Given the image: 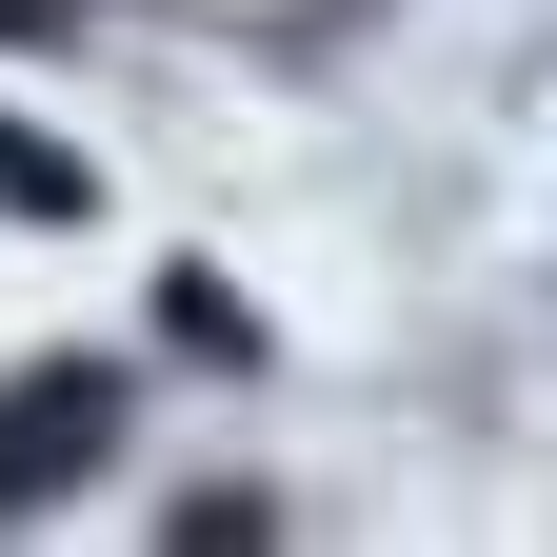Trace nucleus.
<instances>
[{"instance_id": "nucleus-1", "label": "nucleus", "mask_w": 557, "mask_h": 557, "mask_svg": "<svg viewBox=\"0 0 557 557\" xmlns=\"http://www.w3.org/2000/svg\"><path fill=\"white\" fill-rule=\"evenodd\" d=\"M100 458H120V379L100 359H40L21 398H0V498H81Z\"/></svg>"}, {"instance_id": "nucleus-2", "label": "nucleus", "mask_w": 557, "mask_h": 557, "mask_svg": "<svg viewBox=\"0 0 557 557\" xmlns=\"http://www.w3.org/2000/svg\"><path fill=\"white\" fill-rule=\"evenodd\" d=\"M0 199H21V220H81V199H100V180H81V160H60V139H40V120H0Z\"/></svg>"}, {"instance_id": "nucleus-3", "label": "nucleus", "mask_w": 557, "mask_h": 557, "mask_svg": "<svg viewBox=\"0 0 557 557\" xmlns=\"http://www.w3.org/2000/svg\"><path fill=\"white\" fill-rule=\"evenodd\" d=\"M0 40H40V0H0Z\"/></svg>"}]
</instances>
